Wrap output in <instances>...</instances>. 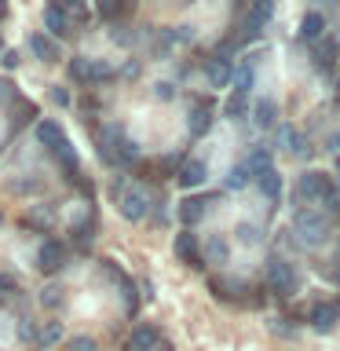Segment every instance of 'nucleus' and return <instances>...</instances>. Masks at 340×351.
Returning a JSON list of instances; mask_svg holds the SVG:
<instances>
[{
    "instance_id": "obj_1",
    "label": "nucleus",
    "mask_w": 340,
    "mask_h": 351,
    "mask_svg": "<svg viewBox=\"0 0 340 351\" xmlns=\"http://www.w3.org/2000/svg\"><path fill=\"white\" fill-rule=\"evenodd\" d=\"M293 230L300 234L304 245H322L329 238V219L322 213H311V208H300V213L293 216Z\"/></svg>"
},
{
    "instance_id": "obj_2",
    "label": "nucleus",
    "mask_w": 340,
    "mask_h": 351,
    "mask_svg": "<svg viewBox=\"0 0 340 351\" xmlns=\"http://www.w3.org/2000/svg\"><path fill=\"white\" fill-rule=\"evenodd\" d=\"M263 278H267V289L278 293V296H293L296 289H300V278H296L293 263L282 260V256L267 260V274H263Z\"/></svg>"
},
{
    "instance_id": "obj_3",
    "label": "nucleus",
    "mask_w": 340,
    "mask_h": 351,
    "mask_svg": "<svg viewBox=\"0 0 340 351\" xmlns=\"http://www.w3.org/2000/svg\"><path fill=\"white\" fill-rule=\"evenodd\" d=\"M296 191H300V197H307V202H326V197H333V180H329L326 172H304L300 183H296Z\"/></svg>"
},
{
    "instance_id": "obj_4",
    "label": "nucleus",
    "mask_w": 340,
    "mask_h": 351,
    "mask_svg": "<svg viewBox=\"0 0 340 351\" xmlns=\"http://www.w3.org/2000/svg\"><path fill=\"white\" fill-rule=\"evenodd\" d=\"M70 73L77 77V81H88V84H103V81H110V77H114L110 62H103V59H77V62L70 66Z\"/></svg>"
},
{
    "instance_id": "obj_5",
    "label": "nucleus",
    "mask_w": 340,
    "mask_h": 351,
    "mask_svg": "<svg viewBox=\"0 0 340 351\" xmlns=\"http://www.w3.org/2000/svg\"><path fill=\"white\" fill-rule=\"evenodd\" d=\"M62 260H66V249H62V241H55V238H48L40 245V252H37V267L44 274H55L62 267Z\"/></svg>"
},
{
    "instance_id": "obj_6",
    "label": "nucleus",
    "mask_w": 340,
    "mask_h": 351,
    "mask_svg": "<svg viewBox=\"0 0 340 351\" xmlns=\"http://www.w3.org/2000/svg\"><path fill=\"white\" fill-rule=\"evenodd\" d=\"M172 249H175V256H180L186 267H202V252H197V238L191 234V230H180L172 241Z\"/></svg>"
},
{
    "instance_id": "obj_7",
    "label": "nucleus",
    "mask_w": 340,
    "mask_h": 351,
    "mask_svg": "<svg viewBox=\"0 0 340 351\" xmlns=\"http://www.w3.org/2000/svg\"><path fill=\"white\" fill-rule=\"evenodd\" d=\"M337 322H340V300H322L311 311V326L318 329V333H329Z\"/></svg>"
},
{
    "instance_id": "obj_8",
    "label": "nucleus",
    "mask_w": 340,
    "mask_h": 351,
    "mask_svg": "<svg viewBox=\"0 0 340 351\" xmlns=\"http://www.w3.org/2000/svg\"><path fill=\"white\" fill-rule=\"evenodd\" d=\"M121 216L125 219H132V223H139V219H147V197H143V191H125L121 194Z\"/></svg>"
},
{
    "instance_id": "obj_9",
    "label": "nucleus",
    "mask_w": 340,
    "mask_h": 351,
    "mask_svg": "<svg viewBox=\"0 0 340 351\" xmlns=\"http://www.w3.org/2000/svg\"><path fill=\"white\" fill-rule=\"evenodd\" d=\"M271 15H274V0H252V11L245 15V37H256L263 22H271Z\"/></svg>"
},
{
    "instance_id": "obj_10",
    "label": "nucleus",
    "mask_w": 340,
    "mask_h": 351,
    "mask_svg": "<svg viewBox=\"0 0 340 351\" xmlns=\"http://www.w3.org/2000/svg\"><path fill=\"white\" fill-rule=\"evenodd\" d=\"M205 81L212 88H227L230 84V62L223 55H212V59H205Z\"/></svg>"
},
{
    "instance_id": "obj_11",
    "label": "nucleus",
    "mask_w": 340,
    "mask_h": 351,
    "mask_svg": "<svg viewBox=\"0 0 340 351\" xmlns=\"http://www.w3.org/2000/svg\"><path fill=\"white\" fill-rule=\"evenodd\" d=\"M158 340H161L158 326L143 322V326H136V329H132V337H128V351H150L154 344H158Z\"/></svg>"
},
{
    "instance_id": "obj_12",
    "label": "nucleus",
    "mask_w": 340,
    "mask_h": 351,
    "mask_svg": "<svg viewBox=\"0 0 340 351\" xmlns=\"http://www.w3.org/2000/svg\"><path fill=\"white\" fill-rule=\"evenodd\" d=\"M44 26H48L55 37H70L73 33V22H70V15H66L62 8H55V4H48L44 8Z\"/></svg>"
},
{
    "instance_id": "obj_13",
    "label": "nucleus",
    "mask_w": 340,
    "mask_h": 351,
    "mask_svg": "<svg viewBox=\"0 0 340 351\" xmlns=\"http://www.w3.org/2000/svg\"><path fill=\"white\" fill-rule=\"evenodd\" d=\"M29 51L37 55L40 62H59V44H51L44 33H29Z\"/></svg>"
},
{
    "instance_id": "obj_14",
    "label": "nucleus",
    "mask_w": 340,
    "mask_h": 351,
    "mask_svg": "<svg viewBox=\"0 0 340 351\" xmlns=\"http://www.w3.org/2000/svg\"><path fill=\"white\" fill-rule=\"evenodd\" d=\"M205 176H208V165L205 161H183V169H180V186H202L205 183Z\"/></svg>"
},
{
    "instance_id": "obj_15",
    "label": "nucleus",
    "mask_w": 340,
    "mask_h": 351,
    "mask_svg": "<svg viewBox=\"0 0 340 351\" xmlns=\"http://www.w3.org/2000/svg\"><path fill=\"white\" fill-rule=\"evenodd\" d=\"M208 205H212V197H186V202H180V219L183 223H197Z\"/></svg>"
},
{
    "instance_id": "obj_16",
    "label": "nucleus",
    "mask_w": 340,
    "mask_h": 351,
    "mask_svg": "<svg viewBox=\"0 0 340 351\" xmlns=\"http://www.w3.org/2000/svg\"><path fill=\"white\" fill-rule=\"evenodd\" d=\"M230 84H234L238 95H249V88H252V59L230 66Z\"/></svg>"
},
{
    "instance_id": "obj_17",
    "label": "nucleus",
    "mask_w": 340,
    "mask_h": 351,
    "mask_svg": "<svg viewBox=\"0 0 340 351\" xmlns=\"http://www.w3.org/2000/svg\"><path fill=\"white\" fill-rule=\"evenodd\" d=\"M252 114H256L252 121H256V125H260L263 132L278 125V103H274V99H260V103H256V110H252Z\"/></svg>"
},
{
    "instance_id": "obj_18",
    "label": "nucleus",
    "mask_w": 340,
    "mask_h": 351,
    "mask_svg": "<svg viewBox=\"0 0 340 351\" xmlns=\"http://www.w3.org/2000/svg\"><path fill=\"white\" fill-rule=\"evenodd\" d=\"M322 33H326V15L322 11H307L304 22H300V37L304 40H318Z\"/></svg>"
},
{
    "instance_id": "obj_19",
    "label": "nucleus",
    "mask_w": 340,
    "mask_h": 351,
    "mask_svg": "<svg viewBox=\"0 0 340 351\" xmlns=\"http://www.w3.org/2000/svg\"><path fill=\"white\" fill-rule=\"evenodd\" d=\"M333 62H337V44L329 40V37H322V44L315 48V66L322 73H329V70H333Z\"/></svg>"
},
{
    "instance_id": "obj_20",
    "label": "nucleus",
    "mask_w": 340,
    "mask_h": 351,
    "mask_svg": "<svg viewBox=\"0 0 340 351\" xmlns=\"http://www.w3.org/2000/svg\"><path fill=\"white\" fill-rule=\"evenodd\" d=\"M208 125H212V110H208V103H197L191 110V136H205Z\"/></svg>"
},
{
    "instance_id": "obj_21",
    "label": "nucleus",
    "mask_w": 340,
    "mask_h": 351,
    "mask_svg": "<svg viewBox=\"0 0 340 351\" xmlns=\"http://www.w3.org/2000/svg\"><path fill=\"white\" fill-rule=\"evenodd\" d=\"M278 143H282V147L289 150V154H307L304 136H300V132H296L293 125H282V128H278Z\"/></svg>"
},
{
    "instance_id": "obj_22",
    "label": "nucleus",
    "mask_w": 340,
    "mask_h": 351,
    "mask_svg": "<svg viewBox=\"0 0 340 351\" xmlns=\"http://www.w3.org/2000/svg\"><path fill=\"white\" fill-rule=\"evenodd\" d=\"M256 180H260V191L267 194L271 202H278V194H282V176L274 172V169H267V172H260Z\"/></svg>"
},
{
    "instance_id": "obj_23",
    "label": "nucleus",
    "mask_w": 340,
    "mask_h": 351,
    "mask_svg": "<svg viewBox=\"0 0 340 351\" xmlns=\"http://www.w3.org/2000/svg\"><path fill=\"white\" fill-rule=\"evenodd\" d=\"M37 139L44 143V147H55V143L62 139V128H59V121H37Z\"/></svg>"
},
{
    "instance_id": "obj_24",
    "label": "nucleus",
    "mask_w": 340,
    "mask_h": 351,
    "mask_svg": "<svg viewBox=\"0 0 340 351\" xmlns=\"http://www.w3.org/2000/svg\"><path fill=\"white\" fill-rule=\"evenodd\" d=\"M51 150H55V158H59V161L66 165V172H70V176H73V172H77V154H73V147H70V139H66V136H62V139H59V143H55V147H51Z\"/></svg>"
},
{
    "instance_id": "obj_25",
    "label": "nucleus",
    "mask_w": 340,
    "mask_h": 351,
    "mask_svg": "<svg viewBox=\"0 0 340 351\" xmlns=\"http://www.w3.org/2000/svg\"><path fill=\"white\" fill-rule=\"evenodd\" d=\"M59 340H62V322H44L37 344H40V348H55Z\"/></svg>"
},
{
    "instance_id": "obj_26",
    "label": "nucleus",
    "mask_w": 340,
    "mask_h": 351,
    "mask_svg": "<svg viewBox=\"0 0 340 351\" xmlns=\"http://www.w3.org/2000/svg\"><path fill=\"white\" fill-rule=\"evenodd\" d=\"M245 114H249V99L234 92V95L227 99V117H230V121H241Z\"/></svg>"
},
{
    "instance_id": "obj_27",
    "label": "nucleus",
    "mask_w": 340,
    "mask_h": 351,
    "mask_svg": "<svg viewBox=\"0 0 340 351\" xmlns=\"http://www.w3.org/2000/svg\"><path fill=\"white\" fill-rule=\"evenodd\" d=\"M245 169H249V172H256V176H260V172H267V169H274V165H271V150H263V147H260V150H252V158H249Z\"/></svg>"
},
{
    "instance_id": "obj_28",
    "label": "nucleus",
    "mask_w": 340,
    "mask_h": 351,
    "mask_svg": "<svg viewBox=\"0 0 340 351\" xmlns=\"http://www.w3.org/2000/svg\"><path fill=\"white\" fill-rule=\"evenodd\" d=\"M223 183H227V191H241V186L249 183V169H245V165H234V169L227 172Z\"/></svg>"
},
{
    "instance_id": "obj_29",
    "label": "nucleus",
    "mask_w": 340,
    "mask_h": 351,
    "mask_svg": "<svg viewBox=\"0 0 340 351\" xmlns=\"http://www.w3.org/2000/svg\"><path fill=\"white\" fill-rule=\"evenodd\" d=\"M234 234H238L241 245H256V241L263 238V230H260V227H252V223H238V227H234Z\"/></svg>"
},
{
    "instance_id": "obj_30",
    "label": "nucleus",
    "mask_w": 340,
    "mask_h": 351,
    "mask_svg": "<svg viewBox=\"0 0 340 351\" xmlns=\"http://www.w3.org/2000/svg\"><path fill=\"white\" fill-rule=\"evenodd\" d=\"M51 4H55V8H62L66 15H77V19L84 15V0H51Z\"/></svg>"
},
{
    "instance_id": "obj_31",
    "label": "nucleus",
    "mask_w": 340,
    "mask_h": 351,
    "mask_svg": "<svg viewBox=\"0 0 340 351\" xmlns=\"http://www.w3.org/2000/svg\"><path fill=\"white\" fill-rule=\"evenodd\" d=\"M70 351H99V344L92 337H73L70 340Z\"/></svg>"
},
{
    "instance_id": "obj_32",
    "label": "nucleus",
    "mask_w": 340,
    "mask_h": 351,
    "mask_svg": "<svg viewBox=\"0 0 340 351\" xmlns=\"http://www.w3.org/2000/svg\"><path fill=\"white\" fill-rule=\"evenodd\" d=\"M208 256H212L216 263H223V256H227V245H223L219 238H212V241H208Z\"/></svg>"
},
{
    "instance_id": "obj_33",
    "label": "nucleus",
    "mask_w": 340,
    "mask_h": 351,
    "mask_svg": "<svg viewBox=\"0 0 340 351\" xmlns=\"http://www.w3.org/2000/svg\"><path fill=\"white\" fill-rule=\"evenodd\" d=\"M117 11H121L117 0H99V15H103V19H114Z\"/></svg>"
},
{
    "instance_id": "obj_34",
    "label": "nucleus",
    "mask_w": 340,
    "mask_h": 351,
    "mask_svg": "<svg viewBox=\"0 0 340 351\" xmlns=\"http://www.w3.org/2000/svg\"><path fill=\"white\" fill-rule=\"evenodd\" d=\"M59 300H62V293L55 289V285H48V289H44V296H40V304H44V307H55Z\"/></svg>"
},
{
    "instance_id": "obj_35",
    "label": "nucleus",
    "mask_w": 340,
    "mask_h": 351,
    "mask_svg": "<svg viewBox=\"0 0 340 351\" xmlns=\"http://www.w3.org/2000/svg\"><path fill=\"white\" fill-rule=\"evenodd\" d=\"M51 99L59 106H66V103H70V92H66V88H51Z\"/></svg>"
},
{
    "instance_id": "obj_36",
    "label": "nucleus",
    "mask_w": 340,
    "mask_h": 351,
    "mask_svg": "<svg viewBox=\"0 0 340 351\" xmlns=\"http://www.w3.org/2000/svg\"><path fill=\"white\" fill-rule=\"evenodd\" d=\"M154 88H158V99H172V95H175L169 81H161V84H154Z\"/></svg>"
},
{
    "instance_id": "obj_37",
    "label": "nucleus",
    "mask_w": 340,
    "mask_h": 351,
    "mask_svg": "<svg viewBox=\"0 0 340 351\" xmlns=\"http://www.w3.org/2000/svg\"><path fill=\"white\" fill-rule=\"evenodd\" d=\"M15 99V92H11V84H0V103H11Z\"/></svg>"
},
{
    "instance_id": "obj_38",
    "label": "nucleus",
    "mask_w": 340,
    "mask_h": 351,
    "mask_svg": "<svg viewBox=\"0 0 340 351\" xmlns=\"http://www.w3.org/2000/svg\"><path fill=\"white\" fill-rule=\"evenodd\" d=\"M4 66H8V70H15V66H19V55H15V51H4Z\"/></svg>"
},
{
    "instance_id": "obj_39",
    "label": "nucleus",
    "mask_w": 340,
    "mask_h": 351,
    "mask_svg": "<svg viewBox=\"0 0 340 351\" xmlns=\"http://www.w3.org/2000/svg\"><path fill=\"white\" fill-rule=\"evenodd\" d=\"M19 337H22V340H29V337H33V326L26 322V318H22V326H19Z\"/></svg>"
},
{
    "instance_id": "obj_40",
    "label": "nucleus",
    "mask_w": 340,
    "mask_h": 351,
    "mask_svg": "<svg viewBox=\"0 0 340 351\" xmlns=\"http://www.w3.org/2000/svg\"><path fill=\"white\" fill-rule=\"evenodd\" d=\"M326 147H329V150H340V132H333V136L326 139Z\"/></svg>"
},
{
    "instance_id": "obj_41",
    "label": "nucleus",
    "mask_w": 340,
    "mask_h": 351,
    "mask_svg": "<svg viewBox=\"0 0 340 351\" xmlns=\"http://www.w3.org/2000/svg\"><path fill=\"white\" fill-rule=\"evenodd\" d=\"M0 289H15V282H11V278H0Z\"/></svg>"
},
{
    "instance_id": "obj_42",
    "label": "nucleus",
    "mask_w": 340,
    "mask_h": 351,
    "mask_svg": "<svg viewBox=\"0 0 340 351\" xmlns=\"http://www.w3.org/2000/svg\"><path fill=\"white\" fill-rule=\"evenodd\" d=\"M8 15V0H0V19H4Z\"/></svg>"
},
{
    "instance_id": "obj_43",
    "label": "nucleus",
    "mask_w": 340,
    "mask_h": 351,
    "mask_svg": "<svg viewBox=\"0 0 340 351\" xmlns=\"http://www.w3.org/2000/svg\"><path fill=\"white\" fill-rule=\"evenodd\" d=\"M0 219H4V216H0Z\"/></svg>"
}]
</instances>
